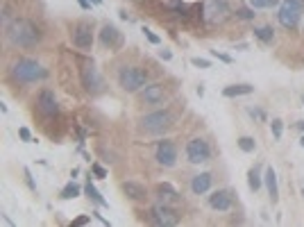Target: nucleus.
Here are the masks:
<instances>
[{
    "instance_id": "obj_1",
    "label": "nucleus",
    "mask_w": 304,
    "mask_h": 227,
    "mask_svg": "<svg viewBox=\"0 0 304 227\" xmlns=\"http://www.w3.org/2000/svg\"><path fill=\"white\" fill-rule=\"evenodd\" d=\"M7 39L16 48H34L41 39V32L30 18H14L7 25Z\"/></svg>"
},
{
    "instance_id": "obj_2",
    "label": "nucleus",
    "mask_w": 304,
    "mask_h": 227,
    "mask_svg": "<svg viewBox=\"0 0 304 227\" xmlns=\"http://www.w3.org/2000/svg\"><path fill=\"white\" fill-rule=\"evenodd\" d=\"M12 77L16 82H23V84H30V82H41L48 77V68L41 66L39 62H34V59H18L16 64L12 66Z\"/></svg>"
},
{
    "instance_id": "obj_3",
    "label": "nucleus",
    "mask_w": 304,
    "mask_h": 227,
    "mask_svg": "<svg viewBox=\"0 0 304 227\" xmlns=\"http://www.w3.org/2000/svg\"><path fill=\"white\" fill-rule=\"evenodd\" d=\"M118 84L127 93H136V91H141L148 84V73L139 66H123L120 73H118Z\"/></svg>"
},
{
    "instance_id": "obj_4",
    "label": "nucleus",
    "mask_w": 304,
    "mask_h": 227,
    "mask_svg": "<svg viewBox=\"0 0 304 227\" xmlns=\"http://www.w3.org/2000/svg\"><path fill=\"white\" fill-rule=\"evenodd\" d=\"M302 14H304V0H281L277 18H279L281 27H286V30H297Z\"/></svg>"
},
{
    "instance_id": "obj_5",
    "label": "nucleus",
    "mask_w": 304,
    "mask_h": 227,
    "mask_svg": "<svg viewBox=\"0 0 304 227\" xmlns=\"http://www.w3.org/2000/svg\"><path fill=\"white\" fill-rule=\"evenodd\" d=\"M170 125H172V114L163 111V109L141 118V127H143V132H148V134H161V132H166Z\"/></svg>"
},
{
    "instance_id": "obj_6",
    "label": "nucleus",
    "mask_w": 304,
    "mask_h": 227,
    "mask_svg": "<svg viewBox=\"0 0 304 227\" xmlns=\"http://www.w3.org/2000/svg\"><path fill=\"white\" fill-rule=\"evenodd\" d=\"M82 86H84V91L91 95H100L104 91V80L93 64L82 66Z\"/></svg>"
},
{
    "instance_id": "obj_7",
    "label": "nucleus",
    "mask_w": 304,
    "mask_h": 227,
    "mask_svg": "<svg viewBox=\"0 0 304 227\" xmlns=\"http://www.w3.org/2000/svg\"><path fill=\"white\" fill-rule=\"evenodd\" d=\"M186 159L191 163H204L211 159V148H209V143L202 136H195V139H191L186 143Z\"/></svg>"
},
{
    "instance_id": "obj_8",
    "label": "nucleus",
    "mask_w": 304,
    "mask_h": 227,
    "mask_svg": "<svg viewBox=\"0 0 304 227\" xmlns=\"http://www.w3.org/2000/svg\"><path fill=\"white\" fill-rule=\"evenodd\" d=\"M231 14V7L225 0H211V3L204 5V21L218 25V23H225Z\"/></svg>"
},
{
    "instance_id": "obj_9",
    "label": "nucleus",
    "mask_w": 304,
    "mask_h": 227,
    "mask_svg": "<svg viewBox=\"0 0 304 227\" xmlns=\"http://www.w3.org/2000/svg\"><path fill=\"white\" fill-rule=\"evenodd\" d=\"M150 220L154 222V225H161V227H175L179 225V216H177L175 209H170V204H157V207H152V211H150Z\"/></svg>"
},
{
    "instance_id": "obj_10",
    "label": "nucleus",
    "mask_w": 304,
    "mask_h": 227,
    "mask_svg": "<svg viewBox=\"0 0 304 227\" xmlns=\"http://www.w3.org/2000/svg\"><path fill=\"white\" fill-rule=\"evenodd\" d=\"M154 159L159 161V166H166V168H172L177 163V148L172 141H159L157 143V150H154Z\"/></svg>"
},
{
    "instance_id": "obj_11",
    "label": "nucleus",
    "mask_w": 304,
    "mask_h": 227,
    "mask_svg": "<svg viewBox=\"0 0 304 227\" xmlns=\"http://www.w3.org/2000/svg\"><path fill=\"white\" fill-rule=\"evenodd\" d=\"M71 39H73V43H75V48L89 50L91 45H93V30H91L86 23H77L71 32Z\"/></svg>"
},
{
    "instance_id": "obj_12",
    "label": "nucleus",
    "mask_w": 304,
    "mask_h": 227,
    "mask_svg": "<svg viewBox=\"0 0 304 227\" xmlns=\"http://www.w3.org/2000/svg\"><path fill=\"white\" fill-rule=\"evenodd\" d=\"M209 207L216 209V211H229L234 207V198H231V191H213L209 195Z\"/></svg>"
},
{
    "instance_id": "obj_13",
    "label": "nucleus",
    "mask_w": 304,
    "mask_h": 227,
    "mask_svg": "<svg viewBox=\"0 0 304 227\" xmlns=\"http://www.w3.org/2000/svg\"><path fill=\"white\" fill-rule=\"evenodd\" d=\"M141 98H143V102H148V104H159V102H163V98H166V89H163V84H159V82L145 84L143 89H141Z\"/></svg>"
},
{
    "instance_id": "obj_14",
    "label": "nucleus",
    "mask_w": 304,
    "mask_h": 227,
    "mask_svg": "<svg viewBox=\"0 0 304 227\" xmlns=\"http://www.w3.org/2000/svg\"><path fill=\"white\" fill-rule=\"evenodd\" d=\"M36 104H39L41 114H45V116H57L59 114V104H57V98H54L52 91H41L39 98H36Z\"/></svg>"
},
{
    "instance_id": "obj_15",
    "label": "nucleus",
    "mask_w": 304,
    "mask_h": 227,
    "mask_svg": "<svg viewBox=\"0 0 304 227\" xmlns=\"http://www.w3.org/2000/svg\"><path fill=\"white\" fill-rule=\"evenodd\" d=\"M100 43L107 45V48H118V45L123 43L120 30H118L116 25H111V23H107V25L100 30Z\"/></svg>"
},
{
    "instance_id": "obj_16",
    "label": "nucleus",
    "mask_w": 304,
    "mask_h": 227,
    "mask_svg": "<svg viewBox=\"0 0 304 227\" xmlns=\"http://www.w3.org/2000/svg\"><path fill=\"white\" fill-rule=\"evenodd\" d=\"M211 182H213L211 173H200V175H195L193 180H191V191H193L195 195H202L211 189Z\"/></svg>"
},
{
    "instance_id": "obj_17",
    "label": "nucleus",
    "mask_w": 304,
    "mask_h": 227,
    "mask_svg": "<svg viewBox=\"0 0 304 227\" xmlns=\"http://www.w3.org/2000/svg\"><path fill=\"white\" fill-rule=\"evenodd\" d=\"M263 182H266V189H268V195H270L272 202L279 200V186H277V173L272 166L266 168V175H263Z\"/></svg>"
},
{
    "instance_id": "obj_18",
    "label": "nucleus",
    "mask_w": 304,
    "mask_h": 227,
    "mask_svg": "<svg viewBox=\"0 0 304 227\" xmlns=\"http://www.w3.org/2000/svg\"><path fill=\"white\" fill-rule=\"evenodd\" d=\"M120 189H123V193H125L130 200H136V202L145 200V189L141 184H136V182H123Z\"/></svg>"
},
{
    "instance_id": "obj_19",
    "label": "nucleus",
    "mask_w": 304,
    "mask_h": 227,
    "mask_svg": "<svg viewBox=\"0 0 304 227\" xmlns=\"http://www.w3.org/2000/svg\"><path fill=\"white\" fill-rule=\"evenodd\" d=\"M157 195H159V200H161L163 204H170V202H175V200H179V193H177L175 189H172L170 184H159L157 186Z\"/></svg>"
},
{
    "instance_id": "obj_20",
    "label": "nucleus",
    "mask_w": 304,
    "mask_h": 227,
    "mask_svg": "<svg viewBox=\"0 0 304 227\" xmlns=\"http://www.w3.org/2000/svg\"><path fill=\"white\" fill-rule=\"evenodd\" d=\"M252 91H254L252 84H231V86L222 89V95H225V98H236V95H248V93H252Z\"/></svg>"
},
{
    "instance_id": "obj_21",
    "label": "nucleus",
    "mask_w": 304,
    "mask_h": 227,
    "mask_svg": "<svg viewBox=\"0 0 304 227\" xmlns=\"http://www.w3.org/2000/svg\"><path fill=\"white\" fill-rule=\"evenodd\" d=\"M84 193H86V195H89V198H91V200H93V202H95V204H98V207H107V200H104V198H102V195H100V191H98V189H95V186H93V184H91V180H89V182H86V186H84Z\"/></svg>"
},
{
    "instance_id": "obj_22",
    "label": "nucleus",
    "mask_w": 304,
    "mask_h": 227,
    "mask_svg": "<svg viewBox=\"0 0 304 227\" xmlns=\"http://www.w3.org/2000/svg\"><path fill=\"white\" fill-rule=\"evenodd\" d=\"M254 36H257L259 41H263V43H272V39H275V30H272L270 25H261L254 30Z\"/></svg>"
},
{
    "instance_id": "obj_23",
    "label": "nucleus",
    "mask_w": 304,
    "mask_h": 227,
    "mask_svg": "<svg viewBox=\"0 0 304 227\" xmlns=\"http://www.w3.org/2000/svg\"><path fill=\"white\" fill-rule=\"evenodd\" d=\"M80 193H82V189L75 184V180H73V182H68V184L62 189V195H59V198H62V200H73V198H77Z\"/></svg>"
},
{
    "instance_id": "obj_24",
    "label": "nucleus",
    "mask_w": 304,
    "mask_h": 227,
    "mask_svg": "<svg viewBox=\"0 0 304 227\" xmlns=\"http://www.w3.org/2000/svg\"><path fill=\"white\" fill-rule=\"evenodd\" d=\"M261 175H259V168H250L248 173V184H250V191H254L257 193L259 189H261Z\"/></svg>"
},
{
    "instance_id": "obj_25",
    "label": "nucleus",
    "mask_w": 304,
    "mask_h": 227,
    "mask_svg": "<svg viewBox=\"0 0 304 227\" xmlns=\"http://www.w3.org/2000/svg\"><path fill=\"white\" fill-rule=\"evenodd\" d=\"M238 148L243 150V152H254L257 143H254L252 136H240V139H238Z\"/></svg>"
},
{
    "instance_id": "obj_26",
    "label": "nucleus",
    "mask_w": 304,
    "mask_h": 227,
    "mask_svg": "<svg viewBox=\"0 0 304 227\" xmlns=\"http://www.w3.org/2000/svg\"><path fill=\"white\" fill-rule=\"evenodd\" d=\"M270 132H272V136H275V141H279L281 134H284V121H281V118H275V121L270 123Z\"/></svg>"
},
{
    "instance_id": "obj_27",
    "label": "nucleus",
    "mask_w": 304,
    "mask_h": 227,
    "mask_svg": "<svg viewBox=\"0 0 304 227\" xmlns=\"http://www.w3.org/2000/svg\"><path fill=\"white\" fill-rule=\"evenodd\" d=\"M279 0H250V7L252 9H268V7H275Z\"/></svg>"
},
{
    "instance_id": "obj_28",
    "label": "nucleus",
    "mask_w": 304,
    "mask_h": 227,
    "mask_svg": "<svg viewBox=\"0 0 304 227\" xmlns=\"http://www.w3.org/2000/svg\"><path fill=\"white\" fill-rule=\"evenodd\" d=\"M236 16H238L240 21H252L254 12H252V7H238L236 9Z\"/></svg>"
},
{
    "instance_id": "obj_29",
    "label": "nucleus",
    "mask_w": 304,
    "mask_h": 227,
    "mask_svg": "<svg viewBox=\"0 0 304 227\" xmlns=\"http://www.w3.org/2000/svg\"><path fill=\"white\" fill-rule=\"evenodd\" d=\"M143 34H145V39H148L150 43H154V45H159V43H161V39H159V36L154 34L152 30H148V27H143Z\"/></svg>"
},
{
    "instance_id": "obj_30",
    "label": "nucleus",
    "mask_w": 304,
    "mask_h": 227,
    "mask_svg": "<svg viewBox=\"0 0 304 227\" xmlns=\"http://www.w3.org/2000/svg\"><path fill=\"white\" fill-rule=\"evenodd\" d=\"M191 64L198 66V68H211V62H209V59H202V57H193V59H191Z\"/></svg>"
},
{
    "instance_id": "obj_31",
    "label": "nucleus",
    "mask_w": 304,
    "mask_h": 227,
    "mask_svg": "<svg viewBox=\"0 0 304 227\" xmlns=\"http://www.w3.org/2000/svg\"><path fill=\"white\" fill-rule=\"evenodd\" d=\"M18 136H21V141H27V143H32V141H34L27 127H18Z\"/></svg>"
},
{
    "instance_id": "obj_32",
    "label": "nucleus",
    "mask_w": 304,
    "mask_h": 227,
    "mask_svg": "<svg viewBox=\"0 0 304 227\" xmlns=\"http://www.w3.org/2000/svg\"><path fill=\"white\" fill-rule=\"evenodd\" d=\"M89 222H91V218H89V216H77L75 220L71 222V227H82V225H89Z\"/></svg>"
},
{
    "instance_id": "obj_33",
    "label": "nucleus",
    "mask_w": 304,
    "mask_h": 227,
    "mask_svg": "<svg viewBox=\"0 0 304 227\" xmlns=\"http://www.w3.org/2000/svg\"><path fill=\"white\" fill-rule=\"evenodd\" d=\"M211 54L216 59H220V62H225V64H231V57L229 54H225V52H220V50H211Z\"/></svg>"
},
{
    "instance_id": "obj_34",
    "label": "nucleus",
    "mask_w": 304,
    "mask_h": 227,
    "mask_svg": "<svg viewBox=\"0 0 304 227\" xmlns=\"http://www.w3.org/2000/svg\"><path fill=\"white\" fill-rule=\"evenodd\" d=\"M91 173H95V175H98V180H104V177H107V171H104L102 166H98V163H93Z\"/></svg>"
},
{
    "instance_id": "obj_35",
    "label": "nucleus",
    "mask_w": 304,
    "mask_h": 227,
    "mask_svg": "<svg viewBox=\"0 0 304 227\" xmlns=\"http://www.w3.org/2000/svg\"><path fill=\"white\" fill-rule=\"evenodd\" d=\"M25 182H27V186H30L32 191H36V184H34V177H32V173H30V168H25Z\"/></svg>"
},
{
    "instance_id": "obj_36",
    "label": "nucleus",
    "mask_w": 304,
    "mask_h": 227,
    "mask_svg": "<svg viewBox=\"0 0 304 227\" xmlns=\"http://www.w3.org/2000/svg\"><path fill=\"white\" fill-rule=\"evenodd\" d=\"M250 114H252V118H259V121H266V111H263V109H250Z\"/></svg>"
},
{
    "instance_id": "obj_37",
    "label": "nucleus",
    "mask_w": 304,
    "mask_h": 227,
    "mask_svg": "<svg viewBox=\"0 0 304 227\" xmlns=\"http://www.w3.org/2000/svg\"><path fill=\"white\" fill-rule=\"evenodd\" d=\"M159 57L168 62V59H172V52H170V50H161V52H159Z\"/></svg>"
},
{
    "instance_id": "obj_38",
    "label": "nucleus",
    "mask_w": 304,
    "mask_h": 227,
    "mask_svg": "<svg viewBox=\"0 0 304 227\" xmlns=\"http://www.w3.org/2000/svg\"><path fill=\"white\" fill-rule=\"evenodd\" d=\"M77 3H80V7H82V9H91V7H93V5H91L89 0H77Z\"/></svg>"
},
{
    "instance_id": "obj_39",
    "label": "nucleus",
    "mask_w": 304,
    "mask_h": 227,
    "mask_svg": "<svg viewBox=\"0 0 304 227\" xmlns=\"http://www.w3.org/2000/svg\"><path fill=\"white\" fill-rule=\"evenodd\" d=\"M91 5H95V7H98V5H102V0H89Z\"/></svg>"
},
{
    "instance_id": "obj_40",
    "label": "nucleus",
    "mask_w": 304,
    "mask_h": 227,
    "mask_svg": "<svg viewBox=\"0 0 304 227\" xmlns=\"http://www.w3.org/2000/svg\"><path fill=\"white\" fill-rule=\"evenodd\" d=\"M297 127H299V130L304 132V121H297Z\"/></svg>"
},
{
    "instance_id": "obj_41",
    "label": "nucleus",
    "mask_w": 304,
    "mask_h": 227,
    "mask_svg": "<svg viewBox=\"0 0 304 227\" xmlns=\"http://www.w3.org/2000/svg\"><path fill=\"white\" fill-rule=\"evenodd\" d=\"M299 145H302V148H304V136H302V139H299Z\"/></svg>"
},
{
    "instance_id": "obj_42",
    "label": "nucleus",
    "mask_w": 304,
    "mask_h": 227,
    "mask_svg": "<svg viewBox=\"0 0 304 227\" xmlns=\"http://www.w3.org/2000/svg\"><path fill=\"white\" fill-rule=\"evenodd\" d=\"M302 102H304V95H302Z\"/></svg>"
},
{
    "instance_id": "obj_43",
    "label": "nucleus",
    "mask_w": 304,
    "mask_h": 227,
    "mask_svg": "<svg viewBox=\"0 0 304 227\" xmlns=\"http://www.w3.org/2000/svg\"><path fill=\"white\" fill-rule=\"evenodd\" d=\"M302 195H304V191H302Z\"/></svg>"
}]
</instances>
